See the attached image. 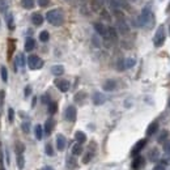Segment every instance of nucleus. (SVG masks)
<instances>
[{"label":"nucleus","mask_w":170,"mask_h":170,"mask_svg":"<svg viewBox=\"0 0 170 170\" xmlns=\"http://www.w3.org/2000/svg\"><path fill=\"white\" fill-rule=\"evenodd\" d=\"M46 20L54 26H60L64 21V16L60 9H51L46 13Z\"/></svg>","instance_id":"obj_2"},{"label":"nucleus","mask_w":170,"mask_h":170,"mask_svg":"<svg viewBox=\"0 0 170 170\" xmlns=\"http://www.w3.org/2000/svg\"><path fill=\"white\" fill-rule=\"evenodd\" d=\"M164 151L168 152V153H170V140L164 143Z\"/></svg>","instance_id":"obj_38"},{"label":"nucleus","mask_w":170,"mask_h":170,"mask_svg":"<svg viewBox=\"0 0 170 170\" xmlns=\"http://www.w3.org/2000/svg\"><path fill=\"white\" fill-rule=\"evenodd\" d=\"M155 21H156V19L151 9V5H147L145 8H143L140 19H139L140 26H143V28H145V29H152L153 25H155Z\"/></svg>","instance_id":"obj_1"},{"label":"nucleus","mask_w":170,"mask_h":170,"mask_svg":"<svg viewBox=\"0 0 170 170\" xmlns=\"http://www.w3.org/2000/svg\"><path fill=\"white\" fill-rule=\"evenodd\" d=\"M92 157H93V153H90V152L85 153V156H84V158H83V162H84V164H88V162L92 160Z\"/></svg>","instance_id":"obj_35"},{"label":"nucleus","mask_w":170,"mask_h":170,"mask_svg":"<svg viewBox=\"0 0 170 170\" xmlns=\"http://www.w3.org/2000/svg\"><path fill=\"white\" fill-rule=\"evenodd\" d=\"M75 139L77 143H80V144H83V143L86 141V135L83 132V131H77V132L75 134Z\"/></svg>","instance_id":"obj_18"},{"label":"nucleus","mask_w":170,"mask_h":170,"mask_svg":"<svg viewBox=\"0 0 170 170\" xmlns=\"http://www.w3.org/2000/svg\"><path fill=\"white\" fill-rule=\"evenodd\" d=\"M51 73L55 75V76H62L64 73V67H63V65H60V64L52 65V67H51Z\"/></svg>","instance_id":"obj_15"},{"label":"nucleus","mask_w":170,"mask_h":170,"mask_svg":"<svg viewBox=\"0 0 170 170\" xmlns=\"http://www.w3.org/2000/svg\"><path fill=\"white\" fill-rule=\"evenodd\" d=\"M144 165H145L144 157L140 156V155H138V156H135L132 164H131V168H132V170H140V169L144 168Z\"/></svg>","instance_id":"obj_6"},{"label":"nucleus","mask_w":170,"mask_h":170,"mask_svg":"<svg viewBox=\"0 0 170 170\" xmlns=\"http://www.w3.org/2000/svg\"><path fill=\"white\" fill-rule=\"evenodd\" d=\"M0 76H2V80L4 81V83H7V81H8V71H7V68H5L4 65L0 67Z\"/></svg>","instance_id":"obj_23"},{"label":"nucleus","mask_w":170,"mask_h":170,"mask_svg":"<svg viewBox=\"0 0 170 170\" xmlns=\"http://www.w3.org/2000/svg\"><path fill=\"white\" fill-rule=\"evenodd\" d=\"M16 164H17L19 170H24L25 168V158L23 155H17V158H16Z\"/></svg>","instance_id":"obj_21"},{"label":"nucleus","mask_w":170,"mask_h":170,"mask_svg":"<svg viewBox=\"0 0 170 170\" xmlns=\"http://www.w3.org/2000/svg\"><path fill=\"white\" fill-rule=\"evenodd\" d=\"M56 110H58L56 102H52V101H51L50 103H48V113H50V114H55Z\"/></svg>","instance_id":"obj_28"},{"label":"nucleus","mask_w":170,"mask_h":170,"mask_svg":"<svg viewBox=\"0 0 170 170\" xmlns=\"http://www.w3.org/2000/svg\"><path fill=\"white\" fill-rule=\"evenodd\" d=\"M136 63V60L134 58H128V59H126V62H124V68H132L134 65Z\"/></svg>","instance_id":"obj_26"},{"label":"nucleus","mask_w":170,"mask_h":170,"mask_svg":"<svg viewBox=\"0 0 170 170\" xmlns=\"http://www.w3.org/2000/svg\"><path fill=\"white\" fill-rule=\"evenodd\" d=\"M21 128H23V131L25 134H29V130H30V123L29 122H24L23 124H21Z\"/></svg>","instance_id":"obj_34"},{"label":"nucleus","mask_w":170,"mask_h":170,"mask_svg":"<svg viewBox=\"0 0 170 170\" xmlns=\"http://www.w3.org/2000/svg\"><path fill=\"white\" fill-rule=\"evenodd\" d=\"M48 3H50V0H38V4L41 7H46V5H48Z\"/></svg>","instance_id":"obj_40"},{"label":"nucleus","mask_w":170,"mask_h":170,"mask_svg":"<svg viewBox=\"0 0 170 170\" xmlns=\"http://www.w3.org/2000/svg\"><path fill=\"white\" fill-rule=\"evenodd\" d=\"M169 107H170V98H169Z\"/></svg>","instance_id":"obj_44"},{"label":"nucleus","mask_w":170,"mask_h":170,"mask_svg":"<svg viewBox=\"0 0 170 170\" xmlns=\"http://www.w3.org/2000/svg\"><path fill=\"white\" fill-rule=\"evenodd\" d=\"M166 138H168V131H162V134L158 136V143H164V140Z\"/></svg>","instance_id":"obj_36"},{"label":"nucleus","mask_w":170,"mask_h":170,"mask_svg":"<svg viewBox=\"0 0 170 170\" xmlns=\"http://www.w3.org/2000/svg\"><path fill=\"white\" fill-rule=\"evenodd\" d=\"M55 85H56L58 89H59L60 92H63V93L68 92V90H69V86H71L69 81H68V80H63V79L55 80Z\"/></svg>","instance_id":"obj_8"},{"label":"nucleus","mask_w":170,"mask_h":170,"mask_svg":"<svg viewBox=\"0 0 170 170\" xmlns=\"http://www.w3.org/2000/svg\"><path fill=\"white\" fill-rule=\"evenodd\" d=\"M165 26L161 25L160 28L157 29L156 34H155V38H153V43H155L156 47H161L164 45V42H165Z\"/></svg>","instance_id":"obj_3"},{"label":"nucleus","mask_w":170,"mask_h":170,"mask_svg":"<svg viewBox=\"0 0 170 170\" xmlns=\"http://www.w3.org/2000/svg\"><path fill=\"white\" fill-rule=\"evenodd\" d=\"M35 102H37V98L34 97V98H33V102H31V106H33V107L35 106Z\"/></svg>","instance_id":"obj_43"},{"label":"nucleus","mask_w":170,"mask_h":170,"mask_svg":"<svg viewBox=\"0 0 170 170\" xmlns=\"http://www.w3.org/2000/svg\"><path fill=\"white\" fill-rule=\"evenodd\" d=\"M81 153H83V145H81L80 143H77V144H75L72 147V155L73 156H80Z\"/></svg>","instance_id":"obj_22"},{"label":"nucleus","mask_w":170,"mask_h":170,"mask_svg":"<svg viewBox=\"0 0 170 170\" xmlns=\"http://www.w3.org/2000/svg\"><path fill=\"white\" fill-rule=\"evenodd\" d=\"M34 47H35V41L31 37L26 38V41H25V51H31Z\"/></svg>","instance_id":"obj_17"},{"label":"nucleus","mask_w":170,"mask_h":170,"mask_svg":"<svg viewBox=\"0 0 170 170\" xmlns=\"http://www.w3.org/2000/svg\"><path fill=\"white\" fill-rule=\"evenodd\" d=\"M21 4L25 9H31L34 7V0H21Z\"/></svg>","instance_id":"obj_24"},{"label":"nucleus","mask_w":170,"mask_h":170,"mask_svg":"<svg viewBox=\"0 0 170 170\" xmlns=\"http://www.w3.org/2000/svg\"><path fill=\"white\" fill-rule=\"evenodd\" d=\"M8 120H9L10 123H12L13 120H15V110H13L12 107L8 109Z\"/></svg>","instance_id":"obj_33"},{"label":"nucleus","mask_w":170,"mask_h":170,"mask_svg":"<svg viewBox=\"0 0 170 170\" xmlns=\"http://www.w3.org/2000/svg\"><path fill=\"white\" fill-rule=\"evenodd\" d=\"M30 93H31V86H30V85H26L25 89H24V96H25V97H29Z\"/></svg>","instance_id":"obj_37"},{"label":"nucleus","mask_w":170,"mask_h":170,"mask_svg":"<svg viewBox=\"0 0 170 170\" xmlns=\"http://www.w3.org/2000/svg\"><path fill=\"white\" fill-rule=\"evenodd\" d=\"M48 39H50V34H48L47 30H43L39 33V41L41 42H47Z\"/></svg>","instance_id":"obj_25"},{"label":"nucleus","mask_w":170,"mask_h":170,"mask_svg":"<svg viewBox=\"0 0 170 170\" xmlns=\"http://www.w3.org/2000/svg\"><path fill=\"white\" fill-rule=\"evenodd\" d=\"M65 144H67V140H65L64 136L62 134L56 135V148H58V151H64Z\"/></svg>","instance_id":"obj_10"},{"label":"nucleus","mask_w":170,"mask_h":170,"mask_svg":"<svg viewBox=\"0 0 170 170\" xmlns=\"http://www.w3.org/2000/svg\"><path fill=\"white\" fill-rule=\"evenodd\" d=\"M34 135H35V139L37 140H42V138H43V128H42V126H39V124L35 126Z\"/></svg>","instance_id":"obj_20"},{"label":"nucleus","mask_w":170,"mask_h":170,"mask_svg":"<svg viewBox=\"0 0 170 170\" xmlns=\"http://www.w3.org/2000/svg\"><path fill=\"white\" fill-rule=\"evenodd\" d=\"M20 65V67H25V56H24V54H19L17 55V59H16V64H15V71H17V67L16 65Z\"/></svg>","instance_id":"obj_19"},{"label":"nucleus","mask_w":170,"mask_h":170,"mask_svg":"<svg viewBox=\"0 0 170 170\" xmlns=\"http://www.w3.org/2000/svg\"><path fill=\"white\" fill-rule=\"evenodd\" d=\"M145 144H147V140L145 139H141V140H139L136 144L134 145V148H132V151H131V155L132 156H138L139 153H140V151L143 149V148L145 147Z\"/></svg>","instance_id":"obj_9"},{"label":"nucleus","mask_w":170,"mask_h":170,"mask_svg":"<svg viewBox=\"0 0 170 170\" xmlns=\"http://www.w3.org/2000/svg\"><path fill=\"white\" fill-rule=\"evenodd\" d=\"M65 119L68 122H75L76 120V117H77V111H76V107L75 106H68L65 109Z\"/></svg>","instance_id":"obj_7"},{"label":"nucleus","mask_w":170,"mask_h":170,"mask_svg":"<svg viewBox=\"0 0 170 170\" xmlns=\"http://www.w3.org/2000/svg\"><path fill=\"white\" fill-rule=\"evenodd\" d=\"M92 98H93V103H94V105H102V103L106 101L105 96H103L102 93H100V92H96Z\"/></svg>","instance_id":"obj_11"},{"label":"nucleus","mask_w":170,"mask_h":170,"mask_svg":"<svg viewBox=\"0 0 170 170\" xmlns=\"http://www.w3.org/2000/svg\"><path fill=\"white\" fill-rule=\"evenodd\" d=\"M31 23L34 24L35 26H39L43 24V16L41 13H33L31 16Z\"/></svg>","instance_id":"obj_12"},{"label":"nucleus","mask_w":170,"mask_h":170,"mask_svg":"<svg viewBox=\"0 0 170 170\" xmlns=\"http://www.w3.org/2000/svg\"><path fill=\"white\" fill-rule=\"evenodd\" d=\"M7 3H8L7 0H0V12H5V10H7V8H8Z\"/></svg>","instance_id":"obj_31"},{"label":"nucleus","mask_w":170,"mask_h":170,"mask_svg":"<svg viewBox=\"0 0 170 170\" xmlns=\"http://www.w3.org/2000/svg\"><path fill=\"white\" fill-rule=\"evenodd\" d=\"M24 151H25V147L21 144V143H17V144H16V152H17V155H23Z\"/></svg>","instance_id":"obj_32"},{"label":"nucleus","mask_w":170,"mask_h":170,"mask_svg":"<svg viewBox=\"0 0 170 170\" xmlns=\"http://www.w3.org/2000/svg\"><path fill=\"white\" fill-rule=\"evenodd\" d=\"M28 64L30 69H39L43 67V60L37 55H30L28 58Z\"/></svg>","instance_id":"obj_4"},{"label":"nucleus","mask_w":170,"mask_h":170,"mask_svg":"<svg viewBox=\"0 0 170 170\" xmlns=\"http://www.w3.org/2000/svg\"><path fill=\"white\" fill-rule=\"evenodd\" d=\"M41 170H54V169H52L51 166H43Z\"/></svg>","instance_id":"obj_42"},{"label":"nucleus","mask_w":170,"mask_h":170,"mask_svg":"<svg viewBox=\"0 0 170 170\" xmlns=\"http://www.w3.org/2000/svg\"><path fill=\"white\" fill-rule=\"evenodd\" d=\"M153 170H166V165H164V164H157Z\"/></svg>","instance_id":"obj_39"},{"label":"nucleus","mask_w":170,"mask_h":170,"mask_svg":"<svg viewBox=\"0 0 170 170\" xmlns=\"http://www.w3.org/2000/svg\"><path fill=\"white\" fill-rule=\"evenodd\" d=\"M94 29H96V31L100 34L101 37H103V38H109L110 37V29L111 28H106L103 24H100V23H96L94 24Z\"/></svg>","instance_id":"obj_5"},{"label":"nucleus","mask_w":170,"mask_h":170,"mask_svg":"<svg viewBox=\"0 0 170 170\" xmlns=\"http://www.w3.org/2000/svg\"><path fill=\"white\" fill-rule=\"evenodd\" d=\"M157 130H158V123L157 122H152L149 126H148V128H147V135L152 136L153 134L157 132Z\"/></svg>","instance_id":"obj_16"},{"label":"nucleus","mask_w":170,"mask_h":170,"mask_svg":"<svg viewBox=\"0 0 170 170\" xmlns=\"http://www.w3.org/2000/svg\"><path fill=\"white\" fill-rule=\"evenodd\" d=\"M45 152H46V155L47 156H54V149H52V145L50 144V143H47L46 147H45Z\"/></svg>","instance_id":"obj_30"},{"label":"nucleus","mask_w":170,"mask_h":170,"mask_svg":"<svg viewBox=\"0 0 170 170\" xmlns=\"http://www.w3.org/2000/svg\"><path fill=\"white\" fill-rule=\"evenodd\" d=\"M7 24H8V28L10 30L15 28V25H13V15L12 13H7Z\"/></svg>","instance_id":"obj_27"},{"label":"nucleus","mask_w":170,"mask_h":170,"mask_svg":"<svg viewBox=\"0 0 170 170\" xmlns=\"http://www.w3.org/2000/svg\"><path fill=\"white\" fill-rule=\"evenodd\" d=\"M54 126H55V122H54V119L50 118V119L46 120V123H45V134H46V135H50V134H51Z\"/></svg>","instance_id":"obj_14"},{"label":"nucleus","mask_w":170,"mask_h":170,"mask_svg":"<svg viewBox=\"0 0 170 170\" xmlns=\"http://www.w3.org/2000/svg\"><path fill=\"white\" fill-rule=\"evenodd\" d=\"M157 158H158V151L156 149V148H153V149H151V152H149V160L155 161V160H157Z\"/></svg>","instance_id":"obj_29"},{"label":"nucleus","mask_w":170,"mask_h":170,"mask_svg":"<svg viewBox=\"0 0 170 170\" xmlns=\"http://www.w3.org/2000/svg\"><path fill=\"white\" fill-rule=\"evenodd\" d=\"M115 88H117V83L114 80H106L105 84H103V90L106 92H113Z\"/></svg>","instance_id":"obj_13"},{"label":"nucleus","mask_w":170,"mask_h":170,"mask_svg":"<svg viewBox=\"0 0 170 170\" xmlns=\"http://www.w3.org/2000/svg\"><path fill=\"white\" fill-rule=\"evenodd\" d=\"M4 97H5V93H4V90H0V103H3V101H4Z\"/></svg>","instance_id":"obj_41"}]
</instances>
